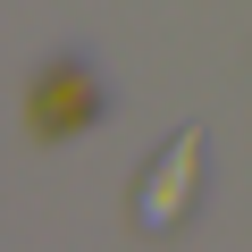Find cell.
I'll return each instance as SVG.
<instances>
[{"label": "cell", "mask_w": 252, "mask_h": 252, "mask_svg": "<svg viewBox=\"0 0 252 252\" xmlns=\"http://www.w3.org/2000/svg\"><path fill=\"white\" fill-rule=\"evenodd\" d=\"M93 118H101V84H93V67H84V59L42 67V84H34V135L59 143V135H84Z\"/></svg>", "instance_id": "obj_1"}, {"label": "cell", "mask_w": 252, "mask_h": 252, "mask_svg": "<svg viewBox=\"0 0 252 252\" xmlns=\"http://www.w3.org/2000/svg\"><path fill=\"white\" fill-rule=\"evenodd\" d=\"M193 177H202V126H185V135H177V143L160 152V168H152V185H143V202H135V210H143L152 227H168V219L185 210Z\"/></svg>", "instance_id": "obj_2"}]
</instances>
